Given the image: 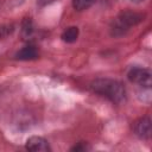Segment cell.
Returning <instances> with one entry per match:
<instances>
[{
	"label": "cell",
	"mask_w": 152,
	"mask_h": 152,
	"mask_svg": "<svg viewBox=\"0 0 152 152\" xmlns=\"http://www.w3.org/2000/svg\"><path fill=\"white\" fill-rule=\"evenodd\" d=\"M91 89L94 93L104 96L114 103H122L126 100V89L124 84L112 78H97L91 82Z\"/></svg>",
	"instance_id": "obj_1"
},
{
	"label": "cell",
	"mask_w": 152,
	"mask_h": 152,
	"mask_svg": "<svg viewBox=\"0 0 152 152\" xmlns=\"http://www.w3.org/2000/svg\"><path fill=\"white\" fill-rule=\"evenodd\" d=\"M142 14L133 11H124L121 12L110 25V33L112 36L119 37L125 34L132 26L138 25L142 20Z\"/></svg>",
	"instance_id": "obj_2"
},
{
	"label": "cell",
	"mask_w": 152,
	"mask_h": 152,
	"mask_svg": "<svg viewBox=\"0 0 152 152\" xmlns=\"http://www.w3.org/2000/svg\"><path fill=\"white\" fill-rule=\"evenodd\" d=\"M127 77L131 82L139 84L140 87H147L151 86V72L147 69L144 68H139V66H134L132 68L128 74Z\"/></svg>",
	"instance_id": "obj_3"
},
{
	"label": "cell",
	"mask_w": 152,
	"mask_h": 152,
	"mask_svg": "<svg viewBox=\"0 0 152 152\" xmlns=\"http://www.w3.org/2000/svg\"><path fill=\"white\" fill-rule=\"evenodd\" d=\"M133 132L140 139H148L151 137V119L148 116H144L134 121Z\"/></svg>",
	"instance_id": "obj_4"
},
{
	"label": "cell",
	"mask_w": 152,
	"mask_h": 152,
	"mask_svg": "<svg viewBox=\"0 0 152 152\" xmlns=\"http://www.w3.org/2000/svg\"><path fill=\"white\" fill-rule=\"evenodd\" d=\"M26 148L28 151H34V152H46V151H50L49 142L44 138L38 137V135L30 137L26 140Z\"/></svg>",
	"instance_id": "obj_5"
},
{
	"label": "cell",
	"mask_w": 152,
	"mask_h": 152,
	"mask_svg": "<svg viewBox=\"0 0 152 152\" xmlns=\"http://www.w3.org/2000/svg\"><path fill=\"white\" fill-rule=\"evenodd\" d=\"M38 57V51L37 48L32 44H27L25 45L23 49H20L17 53H15V58L19 61H31Z\"/></svg>",
	"instance_id": "obj_6"
},
{
	"label": "cell",
	"mask_w": 152,
	"mask_h": 152,
	"mask_svg": "<svg viewBox=\"0 0 152 152\" xmlns=\"http://www.w3.org/2000/svg\"><path fill=\"white\" fill-rule=\"evenodd\" d=\"M78 38V28L76 26H70L62 33V39L65 43H74Z\"/></svg>",
	"instance_id": "obj_7"
},
{
	"label": "cell",
	"mask_w": 152,
	"mask_h": 152,
	"mask_svg": "<svg viewBox=\"0 0 152 152\" xmlns=\"http://www.w3.org/2000/svg\"><path fill=\"white\" fill-rule=\"evenodd\" d=\"M97 0H72V7L76 11H84L91 7Z\"/></svg>",
	"instance_id": "obj_8"
},
{
	"label": "cell",
	"mask_w": 152,
	"mask_h": 152,
	"mask_svg": "<svg viewBox=\"0 0 152 152\" xmlns=\"http://www.w3.org/2000/svg\"><path fill=\"white\" fill-rule=\"evenodd\" d=\"M21 33L25 38H28L31 37L32 32H33V25H32V21L30 18H26L24 21H23V25H21Z\"/></svg>",
	"instance_id": "obj_9"
},
{
	"label": "cell",
	"mask_w": 152,
	"mask_h": 152,
	"mask_svg": "<svg viewBox=\"0 0 152 152\" xmlns=\"http://www.w3.org/2000/svg\"><path fill=\"white\" fill-rule=\"evenodd\" d=\"M12 31H13V26L12 25H1L0 26V37L7 36Z\"/></svg>",
	"instance_id": "obj_10"
},
{
	"label": "cell",
	"mask_w": 152,
	"mask_h": 152,
	"mask_svg": "<svg viewBox=\"0 0 152 152\" xmlns=\"http://www.w3.org/2000/svg\"><path fill=\"white\" fill-rule=\"evenodd\" d=\"M72 150H74V151H84V150H87V146L83 145V144H80V145L72 147Z\"/></svg>",
	"instance_id": "obj_11"
},
{
	"label": "cell",
	"mask_w": 152,
	"mask_h": 152,
	"mask_svg": "<svg viewBox=\"0 0 152 152\" xmlns=\"http://www.w3.org/2000/svg\"><path fill=\"white\" fill-rule=\"evenodd\" d=\"M37 1H38V4H39V5H42V6H43V5H48V4H50V2H51V1H53V0H37Z\"/></svg>",
	"instance_id": "obj_12"
},
{
	"label": "cell",
	"mask_w": 152,
	"mask_h": 152,
	"mask_svg": "<svg viewBox=\"0 0 152 152\" xmlns=\"http://www.w3.org/2000/svg\"><path fill=\"white\" fill-rule=\"evenodd\" d=\"M133 2H141V1H144V0H132Z\"/></svg>",
	"instance_id": "obj_13"
}]
</instances>
